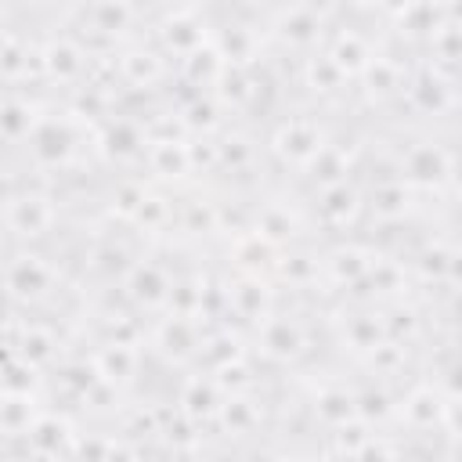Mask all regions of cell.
<instances>
[{
  "mask_svg": "<svg viewBox=\"0 0 462 462\" xmlns=\"http://www.w3.org/2000/svg\"><path fill=\"white\" fill-rule=\"evenodd\" d=\"M11 202L25 209V220H18V224L11 227L14 235H25V238H29V235H40V231H43V227L51 224V206H47L43 199H36V195H25V199H14V195H11Z\"/></svg>",
  "mask_w": 462,
  "mask_h": 462,
  "instance_id": "6da1fadb",
  "label": "cell"
},
{
  "mask_svg": "<svg viewBox=\"0 0 462 462\" xmlns=\"http://www.w3.org/2000/svg\"><path fill=\"white\" fill-rule=\"evenodd\" d=\"M292 43H310L318 36V18L307 11H292V32H285Z\"/></svg>",
  "mask_w": 462,
  "mask_h": 462,
  "instance_id": "7a4b0ae2",
  "label": "cell"
}]
</instances>
